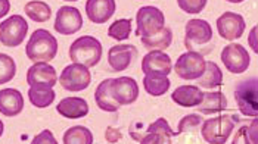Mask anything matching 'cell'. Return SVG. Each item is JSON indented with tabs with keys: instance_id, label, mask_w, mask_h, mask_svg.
<instances>
[{
	"instance_id": "30",
	"label": "cell",
	"mask_w": 258,
	"mask_h": 144,
	"mask_svg": "<svg viewBox=\"0 0 258 144\" xmlns=\"http://www.w3.org/2000/svg\"><path fill=\"white\" fill-rule=\"evenodd\" d=\"M132 33V21L130 20H117L108 30V36L114 40H127Z\"/></svg>"
},
{
	"instance_id": "34",
	"label": "cell",
	"mask_w": 258,
	"mask_h": 144,
	"mask_svg": "<svg viewBox=\"0 0 258 144\" xmlns=\"http://www.w3.org/2000/svg\"><path fill=\"white\" fill-rule=\"evenodd\" d=\"M33 144H40V143H49V144H56L58 141L55 140V137H53V134L49 131V129H44L41 134L39 135H36L34 137V140L31 141Z\"/></svg>"
},
{
	"instance_id": "32",
	"label": "cell",
	"mask_w": 258,
	"mask_h": 144,
	"mask_svg": "<svg viewBox=\"0 0 258 144\" xmlns=\"http://www.w3.org/2000/svg\"><path fill=\"white\" fill-rule=\"evenodd\" d=\"M202 123V118L198 116L197 113H190V115H186L181 121L179 122V128H177V135L180 134H184V132H192V131H197Z\"/></svg>"
},
{
	"instance_id": "21",
	"label": "cell",
	"mask_w": 258,
	"mask_h": 144,
	"mask_svg": "<svg viewBox=\"0 0 258 144\" xmlns=\"http://www.w3.org/2000/svg\"><path fill=\"white\" fill-rule=\"evenodd\" d=\"M202 96L204 91L197 85H181L173 91L171 99L181 107H195L202 102Z\"/></svg>"
},
{
	"instance_id": "18",
	"label": "cell",
	"mask_w": 258,
	"mask_h": 144,
	"mask_svg": "<svg viewBox=\"0 0 258 144\" xmlns=\"http://www.w3.org/2000/svg\"><path fill=\"white\" fill-rule=\"evenodd\" d=\"M115 0H87L86 14L95 24H105L115 14Z\"/></svg>"
},
{
	"instance_id": "9",
	"label": "cell",
	"mask_w": 258,
	"mask_h": 144,
	"mask_svg": "<svg viewBox=\"0 0 258 144\" xmlns=\"http://www.w3.org/2000/svg\"><path fill=\"white\" fill-rule=\"evenodd\" d=\"M213 40V28L205 20H190L186 24L184 46L187 50H197Z\"/></svg>"
},
{
	"instance_id": "27",
	"label": "cell",
	"mask_w": 258,
	"mask_h": 144,
	"mask_svg": "<svg viewBox=\"0 0 258 144\" xmlns=\"http://www.w3.org/2000/svg\"><path fill=\"white\" fill-rule=\"evenodd\" d=\"M198 82L204 88H217L223 84V74L217 63L214 62H207L205 63V71L198 78Z\"/></svg>"
},
{
	"instance_id": "20",
	"label": "cell",
	"mask_w": 258,
	"mask_h": 144,
	"mask_svg": "<svg viewBox=\"0 0 258 144\" xmlns=\"http://www.w3.org/2000/svg\"><path fill=\"white\" fill-rule=\"evenodd\" d=\"M56 110L67 119H80L89 113V104L81 97H67L60 100Z\"/></svg>"
},
{
	"instance_id": "36",
	"label": "cell",
	"mask_w": 258,
	"mask_h": 144,
	"mask_svg": "<svg viewBox=\"0 0 258 144\" xmlns=\"http://www.w3.org/2000/svg\"><path fill=\"white\" fill-rule=\"evenodd\" d=\"M11 11V3L9 0H0V18L6 17Z\"/></svg>"
},
{
	"instance_id": "29",
	"label": "cell",
	"mask_w": 258,
	"mask_h": 144,
	"mask_svg": "<svg viewBox=\"0 0 258 144\" xmlns=\"http://www.w3.org/2000/svg\"><path fill=\"white\" fill-rule=\"evenodd\" d=\"M63 143L65 144H92L93 143V135L90 129L86 126H73L63 134Z\"/></svg>"
},
{
	"instance_id": "13",
	"label": "cell",
	"mask_w": 258,
	"mask_h": 144,
	"mask_svg": "<svg viewBox=\"0 0 258 144\" xmlns=\"http://www.w3.org/2000/svg\"><path fill=\"white\" fill-rule=\"evenodd\" d=\"M83 27V17L77 8L62 6L56 14L55 30L62 36H71L80 31Z\"/></svg>"
},
{
	"instance_id": "10",
	"label": "cell",
	"mask_w": 258,
	"mask_h": 144,
	"mask_svg": "<svg viewBox=\"0 0 258 144\" xmlns=\"http://www.w3.org/2000/svg\"><path fill=\"white\" fill-rule=\"evenodd\" d=\"M221 61L224 63L226 69L232 74H242L248 69L251 58L248 50L242 44H229L221 52Z\"/></svg>"
},
{
	"instance_id": "6",
	"label": "cell",
	"mask_w": 258,
	"mask_h": 144,
	"mask_svg": "<svg viewBox=\"0 0 258 144\" xmlns=\"http://www.w3.org/2000/svg\"><path fill=\"white\" fill-rule=\"evenodd\" d=\"M28 33V24L21 15H12L0 24V43L6 47H18Z\"/></svg>"
},
{
	"instance_id": "26",
	"label": "cell",
	"mask_w": 258,
	"mask_h": 144,
	"mask_svg": "<svg viewBox=\"0 0 258 144\" xmlns=\"http://www.w3.org/2000/svg\"><path fill=\"white\" fill-rule=\"evenodd\" d=\"M171 81L167 78V75H145L143 78V87L148 94L159 97L165 94L170 90Z\"/></svg>"
},
{
	"instance_id": "7",
	"label": "cell",
	"mask_w": 258,
	"mask_h": 144,
	"mask_svg": "<svg viewBox=\"0 0 258 144\" xmlns=\"http://www.w3.org/2000/svg\"><path fill=\"white\" fill-rule=\"evenodd\" d=\"M205 59L202 53L195 50H187L180 56L176 65L174 72L181 80H198L205 71Z\"/></svg>"
},
{
	"instance_id": "15",
	"label": "cell",
	"mask_w": 258,
	"mask_h": 144,
	"mask_svg": "<svg viewBox=\"0 0 258 144\" xmlns=\"http://www.w3.org/2000/svg\"><path fill=\"white\" fill-rule=\"evenodd\" d=\"M217 30L224 40H236L245 31V20L235 12H224L217 20Z\"/></svg>"
},
{
	"instance_id": "23",
	"label": "cell",
	"mask_w": 258,
	"mask_h": 144,
	"mask_svg": "<svg viewBox=\"0 0 258 144\" xmlns=\"http://www.w3.org/2000/svg\"><path fill=\"white\" fill-rule=\"evenodd\" d=\"M111 80L112 78L103 80L98 85L96 93H95L96 104L99 106L100 110H105V112H117L119 109V104L111 96Z\"/></svg>"
},
{
	"instance_id": "4",
	"label": "cell",
	"mask_w": 258,
	"mask_h": 144,
	"mask_svg": "<svg viewBox=\"0 0 258 144\" xmlns=\"http://www.w3.org/2000/svg\"><path fill=\"white\" fill-rule=\"evenodd\" d=\"M235 100L238 103L239 110L245 116L257 118L258 115V91L257 78L243 80L235 88Z\"/></svg>"
},
{
	"instance_id": "1",
	"label": "cell",
	"mask_w": 258,
	"mask_h": 144,
	"mask_svg": "<svg viewBox=\"0 0 258 144\" xmlns=\"http://www.w3.org/2000/svg\"><path fill=\"white\" fill-rule=\"evenodd\" d=\"M27 56L34 63L49 62L55 59L58 53V41L47 30H36L27 43Z\"/></svg>"
},
{
	"instance_id": "5",
	"label": "cell",
	"mask_w": 258,
	"mask_h": 144,
	"mask_svg": "<svg viewBox=\"0 0 258 144\" xmlns=\"http://www.w3.org/2000/svg\"><path fill=\"white\" fill-rule=\"evenodd\" d=\"M136 22H138L136 36L149 37L159 33L165 27V17L155 6H143L138 11Z\"/></svg>"
},
{
	"instance_id": "35",
	"label": "cell",
	"mask_w": 258,
	"mask_h": 144,
	"mask_svg": "<svg viewBox=\"0 0 258 144\" xmlns=\"http://www.w3.org/2000/svg\"><path fill=\"white\" fill-rule=\"evenodd\" d=\"M105 135H106V140H108L109 143H117L119 138H121V134H119V131L114 129V128H108Z\"/></svg>"
},
{
	"instance_id": "37",
	"label": "cell",
	"mask_w": 258,
	"mask_h": 144,
	"mask_svg": "<svg viewBox=\"0 0 258 144\" xmlns=\"http://www.w3.org/2000/svg\"><path fill=\"white\" fill-rule=\"evenodd\" d=\"M2 134H3V122L0 121V137H2Z\"/></svg>"
},
{
	"instance_id": "16",
	"label": "cell",
	"mask_w": 258,
	"mask_h": 144,
	"mask_svg": "<svg viewBox=\"0 0 258 144\" xmlns=\"http://www.w3.org/2000/svg\"><path fill=\"white\" fill-rule=\"evenodd\" d=\"M138 56V49L132 44H118L109 49L108 63L112 71H125Z\"/></svg>"
},
{
	"instance_id": "17",
	"label": "cell",
	"mask_w": 258,
	"mask_h": 144,
	"mask_svg": "<svg viewBox=\"0 0 258 144\" xmlns=\"http://www.w3.org/2000/svg\"><path fill=\"white\" fill-rule=\"evenodd\" d=\"M27 82L28 85H44L53 87L58 82V74L52 65L47 62H37L28 68L27 72Z\"/></svg>"
},
{
	"instance_id": "12",
	"label": "cell",
	"mask_w": 258,
	"mask_h": 144,
	"mask_svg": "<svg viewBox=\"0 0 258 144\" xmlns=\"http://www.w3.org/2000/svg\"><path fill=\"white\" fill-rule=\"evenodd\" d=\"M140 144H170L171 143V137L177 135L168 122L165 121V118H158L154 123H151L148 126L146 134L139 135L136 132L132 134Z\"/></svg>"
},
{
	"instance_id": "11",
	"label": "cell",
	"mask_w": 258,
	"mask_h": 144,
	"mask_svg": "<svg viewBox=\"0 0 258 144\" xmlns=\"http://www.w3.org/2000/svg\"><path fill=\"white\" fill-rule=\"evenodd\" d=\"M111 96L119 106L132 104L139 97V85L135 78L119 77L111 80Z\"/></svg>"
},
{
	"instance_id": "3",
	"label": "cell",
	"mask_w": 258,
	"mask_h": 144,
	"mask_svg": "<svg viewBox=\"0 0 258 144\" xmlns=\"http://www.w3.org/2000/svg\"><path fill=\"white\" fill-rule=\"evenodd\" d=\"M235 128V122L232 116L221 115L217 118L207 119L202 123L201 134L202 138L210 144H224L230 137L232 131Z\"/></svg>"
},
{
	"instance_id": "2",
	"label": "cell",
	"mask_w": 258,
	"mask_h": 144,
	"mask_svg": "<svg viewBox=\"0 0 258 144\" xmlns=\"http://www.w3.org/2000/svg\"><path fill=\"white\" fill-rule=\"evenodd\" d=\"M102 58V44L92 36L79 37L70 47V59L87 68L96 66Z\"/></svg>"
},
{
	"instance_id": "24",
	"label": "cell",
	"mask_w": 258,
	"mask_h": 144,
	"mask_svg": "<svg viewBox=\"0 0 258 144\" xmlns=\"http://www.w3.org/2000/svg\"><path fill=\"white\" fill-rule=\"evenodd\" d=\"M142 44L148 50H165L171 46L173 41V31L168 27H164L159 33L149 36V37H140Z\"/></svg>"
},
{
	"instance_id": "31",
	"label": "cell",
	"mask_w": 258,
	"mask_h": 144,
	"mask_svg": "<svg viewBox=\"0 0 258 144\" xmlns=\"http://www.w3.org/2000/svg\"><path fill=\"white\" fill-rule=\"evenodd\" d=\"M17 74V65L15 61L5 55V53H0V84H6L9 82Z\"/></svg>"
},
{
	"instance_id": "14",
	"label": "cell",
	"mask_w": 258,
	"mask_h": 144,
	"mask_svg": "<svg viewBox=\"0 0 258 144\" xmlns=\"http://www.w3.org/2000/svg\"><path fill=\"white\" fill-rule=\"evenodd\" d=\"M171 58L162 50H151L142 59V71L145 75H167L171 72Z\"/></svg>"
},
{
	"instance_id": "22",
	"label": "cell",
	"mask_w": 258,
	"mask_h": 144,
	"mask_svg": "<svg viewBox=\"0 0 258 144\" xmlns=\"http://www.w3.org/2000/svg\"><path fill=\"white\" fill-rule=\"evenodd\" d=\"M201 113L204 115H211V113H219L223 112L227 107V99L221 91L214 93H204L202 102L197 106Z\"/></svg>"
},
{
	"instance_id": "38",
	"label": "cell",
	"mask_w": 258,
	"mask_h": 144,
	"mask_svg": "<svg viewBox=\"0 0 258 144\" xmlns=\"http://www.w3.org/2000/svg\"><path fill=\"white\" fill-rule=\"evenodd\" d=\"M227 2H230V3H242L243 0H227Z\"/></svg>"
},
{
	"instance_id": "19",
	"label": "cell",
	"mask_w": 258,
	"mask_h": 144,
	"mask_svg": "<svg viewBox=\"0 0 258 144\" xmlns=\"http://www.w3.org/2000/svg\"><path fill=\"white\" fill-rule=\"evenodd\" d=\"M24 109V97L15 88L0 90V113L5 116H17Z\"/></svg>"
},
{
	"instance_id": "28",
	"label": "cell",
	"mask_w": 258,
	"mask_h": 144,
	"mask_svg": "<svg viewBox=\"0 0 258 144\" xmlns=\"http://www.w3.org/2000/svg\"><path fill=\"white\" fill-rule=\"evenodd\" d=\"M25 11V15L33 20L34 22H46L49 21V18L52 17V11H50V6L44 2H40V0H31L25 5L24 8Z\"/></svg>"
},
{
	"instance_id": "25",
	"label": "cell",
	"mask_w": 258,
	"mask_h": 144,
	"mask_svg": "<svg viewBox=\"0 0 258 144\" xmlns=\"http://www.w3.org/2000/svg\"><path fill=\"white\" fill-rule=\"evenodd\" d=\"M28 97L30 102L33 103L36 107L44 109L50 106L55 100V91L52 87H44V85H30L28 90Z\"/></svg>"
},
{
	"instance_id": "8",
	"label": "cell",
	"mask_w": 258,
	"mask_h": 144,
	"mask_svg": "<svg viewBox=\"0 0 258 144\" xmlns=\"http://www.w3.org/2000/svg\"><path fill=\"white\" fill-rule=\"evenodd\" d=\"M92 81V75L87 69V66L80 65V63H73L63 68L62 74L59 77V84L62 88L77 93L86 90Z\"/></svg>"
},
{
	"instance_id": "33",
	"label": "cell",
	"mask_w": 258,
	"mask_h": 144,
	"mask_svg": "<svg viewBox=\"0 0 258 144\" xmlns=\"http://www.w3.org/2000/svg\"><path fill=\"white\" fill-rule=\"evenodd\" d=\"M177 5L186 14H199L207 6V0H177Z\"/></svg>"
},
{
	"instance_id": "39",
	"label": "cell",
	"mask_w": 258,
	"mask_h": 144,
	"mask_svg": "<svg viewBox=\"0 0 258 144\" xmlns=\"http://www.w3.org/2000/svg\"><path fill=\"white\" fill-rule=\"evenodd\" d=\"M65 2H77V0H65Z\"/></svg>"
}]
</instances>
